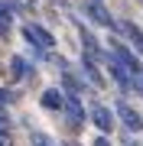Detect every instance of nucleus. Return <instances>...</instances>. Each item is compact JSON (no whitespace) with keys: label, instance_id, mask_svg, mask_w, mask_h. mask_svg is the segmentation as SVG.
<instances>
[{"label":"nucleus","instance_id":"1","mask_svg":"<svg viewBox=\"0 0 143 146\" xmlns=\"http://www.w3.org/2000/svg\"><path fill=\"white\" fill-rule=\"evenodd\" d=\"M23 39L33 46V52H46V49H52V46H55L52 33L43 29L39 23H26V26H23Z\"/></svg>","mask_w":143,"mask_h":146},{"label":"nucleus","instance_id":"2","mask_svg":"<svg viewBox=\"0 0 143 146\" xmlns=\"http://www.w3.org/2000/svg\"><path fill=\"white\" fill-rule=\"evenodd\" d=\"M114 117H120V123L127 127L130 133H140V130H143V114H140L137 107H130V104H127L124 98H120V101L114 104Z\"/></svg>","mask_w":143,"mask_h":146},{"label":"nucleus","instance_id":"3","mask_svg":"<svg viewBox=\"0 0 143 146\" xmlns=\"http://www.w3.org/2000/svg\"><path fill=\"white\" fill-rule=\"evenodd\" d=\"M104 65H107V72H111V78H114V84H117V88H120L124 94L137 91V84H133V75H130V72H127V68H124L120 62H117L114 55H107V58H104Z\"/></svg>","mask_w":143,"mask_h":146},{"label":"nucleus","instance_id":"4","mask_svg":"<svg viewBox=\"0 0 143 146\" xmlns=\"http://www.w3.org/2000/svg\"><path fill=\"white\" fill-rule=\"evenodd\" d=\"M55 65H59V75H62V91H65V98H81L85 84H81L78 75H72V72H69V62L59 55V58H55Z\"/></svg>","mask_w":143,"mask_h":146},{"label":"nucleus","instance_id":"5","mask_svg":"<svg viewBox=\"0 0 143 146\" xmlns=\"http://www.w3.org/2000/svg\"><path fill=\"white\" fill-rule=\"evenodd\" d=\"M78 36H81V55H91L94 62H104L107 58V52L101 49V42L94 39V33L85 29V23H78Z\"/></svg>","mask_w":143,"mask_h":146},{"label":"nucleus","instance_id":"6","mask_svg":"<svg viewBox=\"0 0 143 146\" xmlns=\"http://www.w3.org/2000/svg\"><path fill=\"white\" fill-rule=\"evenodd\" d=\"M91 123L101 130V136H107V133L114 130V123H117V120H114V110L104 107V104H94V107H91Z\"/></svg>","mask_w":143,"mask_h":146},{"label":"nucleus","instance_id":"7","mask_svg":"<svg viewBox=\"0 0 143 146\" xmlns=\"http://www.w3.org/2000/svg\"><path fill=\"white\" fill-rule=\"evenodd\" d=\"M85 13L91 16V20L98 23V26H107V29H117V23H114V16L104 10V3L101 0H85Z\"/></svg>","mask_w":143,"mask_h":146},{"label":"nucleus","instance_id":"8","mask_svg":"<svg viewBox=\"0 0 143 146\" xmlns=\"http://www.w3.org/2000/svg\"><path fill=\"white\" fill-rule=\"evenodd\" d=\"M62 114H65V120H69V127H72V130H78V127L85 123V107L78 104V98H65Z\"/></svg>","mask_w":143,"mask_h":146},{"label":"nucleus","instance_id":"9","mask_svg":"<svg viewBox=\"0 0 143 146\" xmlns=\"http://www.w3.org/2000/svg\"><path fill=\"white\" fill-rule=\"evenodd\" d=\"M43 107L62 114V107H65V91H62V88H46V91H43Z\"/></svg>","mask_w":143,"mask_h":146},{"label":"nucleus","instance_id":"10","mask_svg":"<svg viewBox=\"0 0 143 146\" xmlns=\"http://www.w3.org/2000/svg\"><path fill=\"white\" fill-rule=\"evenodd\" d=\"M81 75H85L94 88H104V75L98 72V62H94L91 55H81Z\"/></svg>","mask_w":143,"mask_h":146},{"label":"nucleus","instance_id":"11","mask_svg":"<svg viewBox=\"0 0 143 146\" xmlns=\"http://www.w3.org/2000/svg\"><path fill=\"white\" fill-rule=\"evenodd\" d=\"M117 29H120L124 36L130 39V46L137 49V52H140V58H143V29L137 26V23H120V26H117Z\"/></svg>","mask_w":143,"mask_h":146},{"label":"nucleus","instance_id":"12","mask_svg":"<svg viewBox=\"0 0 143 146\" xmlns=\"http://www.w3.org/2000/svg\"><path fill=\"white\" fill-rule=\"evenodd\" d=\"M10 75H13L16 81H20V78H36V68H29L23 55H13L10 58Z\"/></svg>","mask_w":143,"mask_h":146},{"label":"nucleus","instance_id":"13","mask_svg":"<svg viewBox=\"0 0 143 146\" xmlns=\"http://www.w3.org/2000/svg\"><path fill=\"white\" fill-rule=\"evenodd\" d=\"M10 20H13V13H10V7L0 0V39H7L10 36Z\"/></svg>","mask_w":143,"mask_h":146},{"label":"nucleus","instance_id":"14","mask_svg":"<svg viewBox=\"0 0 143 146\" xmlns=\"http://www.w3.org/2000/svg\"><path fill=\"white\" fill-rule=\"evenodd\" d=\"M29 140H33V146H52V140H49L46 133H39V130H36V133H29Z\"/></svg>","mask_w":143,"mask_h":146},{"label":"nucleus","instance_id":"15","mask_svg":"<svg viewBox=\"0 0 143 146\" xmlns=\"http://www.w3.org/2000/svg\"><path fill=\"white\" fill-rule=\"evenodd\" d=\"M0 146H13V136H10V130H0Z\"/></svg>","mask_w":143,"mask_h":146},{"label":"nucleus","instance_id":"16","mask_svg":"<svg viewBox=\"0 0 143 146\" xmlns=\"http://www.w3.org/2000/svg\"><path fill=\"white\" fill-rule=\"evenodd\" d=\"M7 101H13V94H10V91H7V88H0V107H3V104H7Z\"/></svg>","mask_w":143,"mask_h":146},{"label":"nucleus","instance_id":"17","mask_svg":"<svg viewBox=\"0 0 143 146\" xmlns=\"http://www.w3.org/2000/svg\"><path fill=\"white\" fill-rule=\"evenodd\" d=\"M91 146H111V140H107V136H98V140L91 143Z\"/></svg>","mask_w":143,"mask_h":146}]
</instances>
